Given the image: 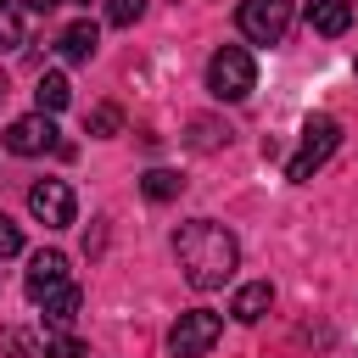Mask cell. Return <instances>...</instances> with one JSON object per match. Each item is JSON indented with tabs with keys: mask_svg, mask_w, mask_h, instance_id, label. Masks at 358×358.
I'll return each mask as SVG.
<instances>
[{
	"mask_svg": "<svg viewBox=\"0 0 358 358\" xmlns=\"http://www.w3.org/2000/svg\"><path fill=\"white\" fill-rule=\"evenodd\" d=\"M173 257H179V268H185V280H190L196 291H218V285L235 280V268H241V246H235V235H229L224 224H213V218H190V224H179V235H173Z\"/></svg>",
	"mask_w": 358,
	"mask_h": 358,
	"instance_id": "obj_1",
	"label": "cell"
},
{
	"mask_svg": "<svg viewBox=\"0 0 358 358\" xmlns=\"http://www.w3.org/2000/svg\"><path fill=\"white\" fill-rule=\"evenodd\" d=\"M336 145H341V123H336L330 112H313V117L302 123V145H296L291 162H285V179H291V185H308V179L336 157Z\"/></svg>",
	"mask_w": 358,
	"mask_h": 358,
	"instance_id": "obj_2",
	"label": "cell"
},
{
	"mask_svg": "<svg viewBox=\"0 0 358 358\" xmlns=\"http://www.w3.org/2000/svg\"><path fill=\"white\" fill-rule=\"evenodd\" d=\"M207 90H213V101H246L252 90H257V67H252V50L246 45H218L213 50V62H207Z\"/></svg>",
	"mask_w": 358,
	"mask_h": 358,
	"instance_id": "obj_3",
	"label": "cell"
},
{
	"mask_svg": "<svg viewBox=\"0 0 358 358\" xmlns=\"http://www.w3.org/2000/svg\"><path fill=\"white\" fill-rule=\"evenodd\" d=\"M218 336H224V319H218L213 308H190V313L173 319V330H168V352H173V358H201Z\"/></svg>",
	"mask_w": 358,
	"mask_h": 358,
	"instance_id": "obj_4",
	"label": "cell"
},
{
	"mask_svg": "<svg viewBox=\"0 0 358 358\" xmlns=\"http://www.w3.org/2000/svg\"><path fill=\"white\" fill-rule=\"evenodd\" d=\"M235 22L252 45H280L285 28H291V0H241Z\"/></svg>",
	"mask_w": 358,
	"mask_h": 358,
	"instance_id": "obj_5",
	"label": "cell"
},
{
	"mask_svg": "<svg viewBox=\"0 0 358 358\" xmlns=\"http://www.w3.org/2000/svg\"><path fill=\"white\" fill-rule=\"evenodd\" d=\"M28 213H34L45 229H67L73 213H78V201H73L67 179H39V185L28 190Z\"/></svg>",
	"mask_w": 358,
	"mask_h": 358,
	"instance_id": "obj_6",
	"label": "cell"
},
{
	"mask_svg": "<svg viewBox=\"0 0 358 358\" xmlns=\"http://www.w3.org/2000/svg\"><path fill=\"white\" fill-rule=\"evenodd\" d=\"M6 151H17V157L62 151V140H56V123H50L45 112H28V117H17V123L6 129Z\"/></svg>",
	"mask_w": 358,
	"mask_h": 358,
	"instance_id": "obj_7",
	"label": "cell"
},
{
	"mask_svg": "<svg viewBox=\"0 0 358 358\" xmlns=\"http://www.w3.org/2000/svg\"><path fill=\"white\" fill-rule=\"evenodd\" d=\"M22 285H28V296H34V302L56 296L62 285H73V280H67V257H62V252H34V257H28V280H22Z\"/></svg>",
	"mask_w": 358,
	"mask_h": 358,
	"instance_id": "obj_8",
	"label": "cell"
},
{
	"mask_svg": "<svg viewBox=\"0 0 358 358\" xmlns=\"http://www.w3.org/2000/svg\"><path fill=\"white\" fill-rule=\"evenodd\" d=\"M95 45H101V34H95V22L84 17V22H67V28H62L56 56H62V62H90V56H95Z\"/></svg>",
	"mask_w": 358,
	"mask_h": 358,
	"instance_id": "obj_9",
	"label": "cell"
},
{
	"mask_svg": "<svg viewBox=\"0 0 358 358\" xmlns=\"http://www.w3.org/2000/svg\"><path fill=\"white\" fill-rule=\"evenodd\" d=\"M268 308H274V285H268V280H252V285H241V291H235V302H229V313H235L241 324H257Z\"/></svg>",
	"mask_w": 358,
	"mask_h": 358,
	"instance_id": "obj_10",
	"label": "cell"
},
{
	"mask_svg": "<svg viewBox=\"0 0 358 358\" xmlns=\"http://www.w3.org/2000/svg\"><path fill=\"white\" fill-rule=\"evenodd\" d=\"M347 22H352V0H308V28L313 34H347Z\"/></svg>",
	"mask_w": 358,
	"mask_h": 358,
	"instance_id": "obj_11",
	"label": "cell"
},
{
	"mask_svg": "<svg viewBox=\"0 0 358 358\" xmlns=\"http://www.w3.org/2000/svg\"><path fill=\"white\" fill-rule=\"evenodd\" d=\"M78 308H84V291H78V285H62L56 296H45V324H50V330H73Z\"/></svg>",
	"mask_w": 358,
	"mask_h": 358,
	"instance_id": "obj_12",
	"label": "cell"
},
{
	"mask_svg": "<svg viewBox=\"0 0 358 358\" xmlns=\"http://www.w3.org/2000/svg\"><path fill=\"white\" fill-rule=\"evenodd\" d=\"M0 352H6V358H45V336H34V330H22V324H6V330H0Z\"/></svg>",
	"mask_w": 358,
	"mask_h": 358,
	"instance_id": "obj_13",
	"label": "cell"
},
{
	"mask_svg": "<svg viewBox=\"0 0 358 358\" xmlns=\"http://www.w3.org/2000/svg\"><path fill=\"white\" fill-rule=\"evenodd\" d=\"M34 101H39V112H45V117H56V112L73 101V90H67V78H62V73H45V78H39V90H34Z\"/></svg>",
	"mask_w": 358,
	"mask_h": 358,
	"instance_id": "obj_14",
	"label": "cell"
},
{
	"mask_svg": "<svg viewBox=\"0 0 358 358\" xmlns=\"http://www.w3.org/2000/svg\"><path fill=\"white\" fill-rule=\"evenodd\" d=\"M140 190H145V201H173L185 190V179L173 168H151V173H140Z\"/></svg>",
	"mask_w": 358,
	"mask_h": 358,
	"instance_id": "obj_15",
	"label": "cell"
},
{
	"mask_svg": "<svg viewBox=\"0 0 358 358\" xmlns=\"http://www.w3.org/2000/svg\"><path fill=\"white\" fill-rule=\"evenodd\" d=\"M218 145H229V129L218 117H196L190 123V151H218Z\"/></svg>",
	"mask_w": 358,
	"mask_h": 358,
	"instance_id": "obj_16",
	"label": "cell"
},
{
	"mask_svg": "<svg viewBox=\"0 0 358 358\" xmlns=\"http://www.w3.org/2000/svg\"><path fill=\"white\" fill-rule=\"evenodd\" d=\"M117 129H123V112H117L112 101H101V106L90 112V134H95V140H112Z\"/></svg>",
	"mask_w": 358,
	"mask_h": 358,
	"instance_id": "obj_17",
	"label": "cell"
},
{
	"mask_svg": "<svg viewBox=\"0 0 358 358\" xmlns=\"http://www.w3.org/2000/svg\"><path fill=\"white\" fill-rule=\"evenodd\" d=\"M17 45H22V11L0 0V56H6V50H17Z\"/></svg>",
	"mask_w": 358,
	"mask_h": 358,
	"instance_id": "obj_18",
	"label": "cell"
},
{
	"mask_svg": "<svg viewBox=\"0 0 358 358\" xmlns=\"http://www.w3.org/2000/svg\"><path fill=\"white\" fill-rule=\"evenodd\" d=\"M45 358H90V347H84L78 336L56 330V336H45Z\"/></svg>",
	"mask_w": 358,
	"mask_h": 358,
	"instance_id": "obj_19",
	"label": "cell"
},
{
	"mask_svg": "<svg viewBox=\"0 0 358 358\" xmlns=\"http://www.w3.org/2000/svg\"><path fill=\"white\" fill-rule=\"evenodd\" d=\"M145 17V0H106V22L112 28H129V22H140Z\"/></svg>",
	"mask_w": 358,
	"mask_h": 358,
	"instance_id": "obj_20",
	"label": "cell"
},
{
	"mask_svg": "<svg viewBox=\"0 0 358 358\" xmlns=\"http://www.w3.org/2000/svg\"><path fill=\"white\" fill-rule=\"evenodd\" d=\"M17 252H22V229L0 213V257H17Z\"/></svg>",
	"mask_w": 358,
	"mask_h": 358,
	"instance_id": "obj_21",
	"label": "cell"
},
{
	"mask_svg": "<svg viewBox=\"0 0 358 358\" xmlns=\"http://www.w3.org/2000/svg\"><path fill=\"white\" fill-rule=\"evenodd\" d=\"M50 6H62V0H28V11H50Z\"/></svg>",
	"mask_w": 358,
	"mask_h": 358,
	"instance_id": "obj_22",
	"label": "cell"
},
{
	"mask_svg": "<svg viewBox=\"0 0 358 358\" xmlns=\"http://www.w3.org/2000/svg\"><path fill=\"white\" fill-rule=\"evenodd\" d=\"M0 101H6V73H0Z\"/></svg>",
	"mask_w": 358,
	"mask_h": 358,
	"instance_id": "obj_23",
	"label": "cell"
},
{
	"mask_svg": "<svg viewBox=\"0 0 358 358\" xmlns=\"http://www.w3.org/2000/svg\"><path fill=\"white\" fill-rule=\"evenodd\" d=\"M73 6H90V0H73Z\"/></svg>",
	"mask_w": 358,
	"mask_h": 358,
	"instance_id": "obj_24",
	"label": "cell"
}]
</instances>
